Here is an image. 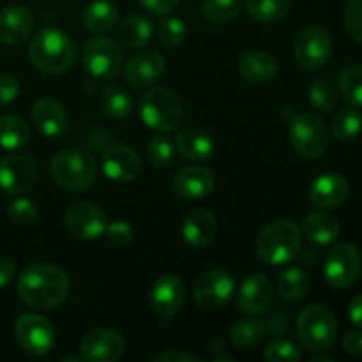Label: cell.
I'll use <instances>...</instances> for the list:
<instances>
[{"label": "cell", "mask_w": 362, "mask_h": 362, "mask_svg": "<svg viewBox=\"0 0 362 362\" xmlns=\"http://www.w3.org/2000/svg\"><path fill=\"white\" fill-rule=\"evenodd\" d=\"M18 296L35 310H53L69 293V276L53 264H32L18 278Z\"/></svg>", "instance_id": "1"}, {"label": "cell", "mask_w": 362, "mask_h": 362, "mask_svg": "<svg viewBox=\"0 0 362 362\" xmlns=\"http://www.w3.org/2000/svg\"><path fill=\"white\" fill-rule=\"evenodd\" d=\"M28 57L35 69L45 74H64L74 66L78 48L73 39L60 28L46 27L34 35Z\"/></svg>", "instance_id": "2"}, {"label": "cell", "mask_w": 362, "mask_h": 362, "mask_svg": "<svg viewBox=\"0 0 362 362\" xmlns=\"http://www.w3.org/2000/svg\"><path fill=\"white\" fill-rule=\"evenodd\" d=\"M303 233L290 219H274L260 230L257 237V253L269 265L290 264L299 255Z\"/></svg>", "instance_id": "3"}, {"label": "cell", "mask_w": 362, "mask_h": 362, "mask_svg": "<svg viewBox=\"0 0 362 362\" xmlns=\"http://www.w3.org/2000/svg\"><path fill=\"white\" fill-rule=\"evenodd\" d=\"M49 173L60 187L67 191H85L95 182L98 165L87 151L66 148L49 161Z\"/></svg>", "instance_id": "4"}, {"label": "cell", "mask_w": 362, "mask_h": 362, "mask_svg": "<svg viewBox=\"0 0 362 362\" xmlns=\"http://www.w3.org/2000/svg\"><path fill=\"white\" fill-rule=\"evenodd\" d=\"M138 113L145 126L161 133L175 131L184 117L179 95L166 87H156L145 92L138 101Z\"/></svg>", "instance_id": "5"}, {"label": "cell", "mask_w": 362, "mask_h": 362, "mask_svg": "<svg viewBox=\"0 0 362 362\" xmlns=\"http://www.w3.org/2000/svg\"><path fill=\"white\" fill-rule=\"evenodd\" d=\"M338 334V320L324 304H311L300 311L297 318V336L300 345L311 352H322L334 343Z\"/></svg>", "instance_id": "6"}, {"label": "cell", "mask_w": 362, "mask_h": 362, "mask_svg": "<svg viewBox=\"0 0 362 362\" xmlns=\"http://www.w3.org/2000/svg\"><path fill=\"white\" fill-rule=\"evenodd\" d=\"M85 71L98 80H112L122 69L124 53L117 41L110 37H92L81 49Z\"/></svg>", "instance_id": "7"}, {"label": "cell", "mask_w": 362, "mask_h": 362, "mask_svg": "<svg viewBox=\"0 0 362 362\" xmlns=\"http://www.w3.org/2000/svg\"><path fill=\"white\" fill-rule=\"evenodd\" d=\"M290 141L303 158H322L329 145L327 126L313 113H299L290 122Z\"/></svg>", "instance_id": "8"}, {"label": "cell", "mask_w": 362, "mask_h": 362, "mask_svg": "<svg viewBox=\"0 0 362 362\" xmlns=\"http://www.w3.org/2000/svg\"><path fill=\"white\" fill-rule=\"evenodd\" d=\"M14 336L21 349L35 357L46 356L55 345L53 325L37 313H23L14 324Z\"/></svg>", "instance_id": "9"}, {"label": "cell", "mask_w": 362, "mask_h": 362, "mask_svg": "<svg viewBox=\"0 0 362 362\" xmlns=\"http://www.w3.org/2000/svg\"><path fill=\"white\" fill-rule=\"evenodd\" d=\"M332 53V39L327 30L320 27H306L293 42L296 62L306 71L322 69Z\"/></svg>", "instance_id": "10"}, {"label": "cell", "mask_w": 362, "mask_h": 362, "mask_svg": "<svg viewBox=\"0 0 362 362\" xmlns=\"http://www.w3.org/2000/svg\"><path fill=\"white\" fill-rule=\"evenodd\" d=\"M362 267L361 253L354 244L343 243L332 247L324 262V276L334 288H346L359 278Z\"/></svg>", "instance_id": "11"}, {"label": "cell", "mask_w": 362, "mask_h": 362, "mask_svg": "<svg viewBox=\"0 0 362 362\" xmlns=\"http://www.w3.org/2000/svg\"><path fill=\"white\" fill-rule=\"evenodd\" d=\"M235 292V279L223 269H212L197 278L193 286L194 300L205 310H219L226 306Z\"/></svg>", "instance_id": "12"}, {"label": "cell", "mask_w": 362, "mask_h": 362, "mask_svg": "<svg viewBox=\"0 0 362 362\" xmlns=\"http://www.w3.org/2000/svg\"><path fill=\"white\" fill-rule=\"evenodd\" d=\"M37 179V166L27 154L6 156L0 159V191L6 194H23L32 189Z\"/></svg>", "instance_id": "13"}, {"label": "cell", "mask_w": 362, "mask_h": 362, "mask_svg": "<svg viewBox=\"0 0 362 362\" xmlns=\"http://www.w3.org/2000/svg\"><path fill=\"white\" fill-rule=\"evenodd\" d=\"M66 226L76 239L94 240L105 235L108 218L99 205L90 202H76L67 209Z\"/></svg>", "instance_id": "14"}, {"label": "cell", "mask_w": 362, "mask_h": 362, "mask_svg": "<svg viewBox=\"0 0 362 362\" xmlns=\"http://www.w3.org/2000/svg\"><path fill=\"white\" fill-rule=\"evenodd\" d=\"M126 343L112 329H92L81 339V356L90 362H115L124 356Z\"/></svg>", "instance_id": "15"}, {"label": "cell", "mask_w": 362, "mask_h": 362, "mask_svg": "<svg viewBox=\"0 0 362 362\" xmlns=\"http://www.w3.org/2000/svg\"><path fill=\"white\" fill-rule=\"evenodd\" d=\"M186 300V286L180 281V278L173 274H165L156 279L151 290V304L152 310L163 318L170 320L175 317L184 306Z\"/></svg>", "instance_id": "16"}, {"label": "cell", "mask_w": 362, "mask_h": 362, "mask_svg": "<svg viewBox=\"0 0 362 362\" xmlns=\"http://www.w3.org/2000/svg\"><path fill=\"white\" fill-rule=\"evenodd\" d=\"M103 172L113 182H131L141 172V159L134 148L127 145H113L103 152Z\"/></svg>", "instance_id": "17"}, {"label": "cell", "mask_w": 362, "mask_h": 362, "mask_svg": "<svg viewBox=\"0 0 362 362\" xmlns=\"http://www.w3.org/2000/svg\"><path fill=\"white\" fill-rule=\"evenodd\" d=\"M165 66V57L161 53L154 52V49H144L131 57L124 74L131 87L148 88L163 76Z\"/></svg>", "instance_id": "18"}, {"label": "cell", "mask_w": 362, "mask_h": 362, "mask_svg": "<svg viewBox=\"0 0 362 362\" xmlns=\"http://www.w3.org/2000/svg\"><path fill=\"white\" fill-rule=\"evenodd\" d=\"M274 288L267 276L251 274L240 285L237 293V308L244 315H260L271 306Z\"/></svg>", "instance_id": "19"}, {"label": "cell", "mask_w": 362, "mask_h": 362, "mask_svg": "<svg viewBox=\"0 0 362 362\" xmlns=\"http://www.w3.org/2000/svg\"><path fill=\"white\" fill-rule=\"evenodd\" d=\"M34 14L28 7L13 4L0 11V42L4 45H21L34 28Z\"/></svg>", "instance_id": "20"}, {"label": "cell", "mask_w": 362, "mask_h": 362, "mask_svg": "<svg viewBox=\"0 0 362 362\" xmlns=\"http://www.w3.org/2000/svg\"><path fill=\"white\" fill-rule=\"evenodd\" d=\"M214 173L205 166H186L173 177V191L189 200L209 197L214 189Z\"/></svg>", "instance_id": "21"}, {"label": "cell", "mask_w": 362, "mask_h": 362, "mask_svg": "<svg viewBox=\"0 0 362 362\" xmlns=\"http://www.w3.org/2000/svg\"><path fill=\"white\" fill-rule=\"evenodd\" d=\"M349 182L339 173H324L310 187V200L315 207L334 209L349 197Z\"/></svg>", "instance_id": "22"}, {"label": "cell", "mask_w": 362, "mask_h": 362, "mask_svg": "<svg viewBox=\"0 0 362 362\" xmlns=\"http://www.w3.org/2000/svg\"><path fill=\"white\" fill-rule=\"evenodd\" d=\"M32 120L39 133L46 138H59L67 129V113L53 99H39L32 108Z\"/></svg>", "instance_id": "23"}, {"label": "cell", "mask_w": 362, "mask_h": 362, "mask_svg": "<svg viewBox=\"0 0 362 362\" xmlns=\"http://www.w3.org/2000/svg\"><path fill=\"white\" fill-rule=\"evenodd\" d=\"M218 230V223L212 212L205 209H194L187 212L182 221V237L189 246L204 247L212 243Z\"/></svg>", "instance_id": "24"}, {"label": "cell", "mask_w": 362, "mask_h": 362, "mask_svg": "<svg viewBox=\"0 0 362 362\" xmlns=\"http://www.w3.org/2000/svg\"><path fill=\"white\" fill-rule=\"evenodd\" d=\"M239 73L247 83L267 85L276 78L278 66L269 53L262 52V49H251L240 57Z\"/></svg>", "instance_id": "25"}, {"label": "cell", "mask_w": 362, "mask_h": 362, "mask_svg": "<svg viewBox=\"0 0 362 362\" xmlns=\"http://www.w3.org/2000/svg\"><path fill=\"white\" fill-rule=\"evenodd\" d=\"M177 151L191 161H207L214 154V141L205 131L186 127L177 136Z\"/></svg>", "instance_id": "26"}, {"label": "cell", "mask_w": 362, "mask_h": 362, "mask_svg": "<svg viewBox=\"0 0 362 362\" xmlns=\"http://www.w3.org/2000/svg\"><path fill=\"white\" fill-rule=\"evenodd\" d=\"M339 223L325 212H313L303 223V235L317 246H329L339 237Z\"/></svg>", "instance_id": "27"}, {"label": "cell", "mask_w": 362, "mask_h": 362, "mask_svg": "<svg viewBox=\"0 0 362 362\" xmlns=\"http://www.w3.org/2000/svg\"><path fill=\"white\" fill-rule=\"evenodd\" d=\"M85 28L92 34H106L115 27L119 20V9L112 0H94L83 11Z\"/></svg>", "instance_id": "28"}, {"label": "cell", "mask_w": 362, "mask_h": 362, "mask_svg": "<svg viewBox=\"0 0 362 362\" xmlns=\"http://www.w3.org/2000/svg\"><path fill=\"white\" fill-rule=\"evenodd\" d=\"M154 25L144 14H131L119 25V39L127 48H141L151 41Z\"/></svg>", "instance_id": "29"}, {"label": "cell", "mask_w": 362, "mask_h": 362, "mask_svg": "<svg viewBox=\"0 0 362 362\" xmlns=\"http://www.w3.org/2000/svg\"><path fill=\"white\" fill-rule=\"evenodd\" d=\"M30 141V127L16 115L0 117V147L6 151H20Z\"/></svg>", "instance_id": "30"}, {"label": "cell", "mask_w": 362, "mask_h": 362, "mask_svg": "<svg viewBox=\"0 0 362 362\" xmlns=\"http://www.w3.org/2000/svg\"><path fill=\"white\" fill-rule=\"evenodd\" d=\"M292 0H246V11L258 23H278L288 14Z\"/></svg>", "instance_id": "31"}, {"label": "cell", "mask_w": 362, "mask_h": 362, "mask_svg": "<svg viewBox=\"0 0 362 362\" xmlns=\"http://www.w3.org/2000/svg\"><path fill=\"white\" fill-rule=\"evenodd\" d=\"M101 108L110 119L126 120L133 113V99L119 85H110L101 94Z\"/></svg>", "instance_id": "32"}, {"label": "cell", "mask_w": 362, "mask_h": 362, "mask_svg": "<svg viewBox=\"0 0 362 362\" xmlns=\"http://www.w3.org/2000/svg\"><path fill=\"white\" fill-rule=\"evenodd\" d=\"M276 286H278V292L283 299L296 300L308 293V290H310V278H308V274L303 269L290 267L279 274Z\"/></svg>", "instance_id": "33"}, {"label": "cell", "mask_w": 362, "mask_h": 362, "mask_svg": "<svg viewBox=\"0 0 362 362\" xmlns=\"http://www.w3.org/2000/svg\"><path fill=\"white\" fill-rule=\"evenodd\" d=\"M338 92L354 108H362V66H349L339 73Z\"/></svg>", "instance_id": "34"}, {"label": "cell", "mask_w": 362, "mask_h": 362, "mask_svg": "<svg viewBox=\"0 0 362 362\" xmlns=\"http://www.w3.org/2000/svg\"><path fill=\"white\" fill-rule=\"evenodd\" d=\"M362 129V113L357 108L339 110L331 122V133L338 140H354Z\"/></svg>", "instance_id": "35"}, {"label": "cell", "mask_w": 362, "mask_h": 362, "mask_svg": "<svg viewBox=\"0 0 362 362\" xmlns=\"http://www.w3.org/2000/svg\"><path fill=\"white\" fill-rule=\"evenodd\" d=\"M265 336V324L255 318H244L230 329V339L239 349H247L260 341Z\"/></svg>", "instance_id": "36"}, {"label": "cell", "mask_w": 362, "mask_h": 362, "mask_svg": "<svg viewBox=\"0 0 362 362\" xmlns=\"http://www.w3.org/2000/svg\"><path fill=\"white\" fill-rule=\"evenodd\" d=\"M202 13L205 20L216 25H225L235 20L240 13V0H204Z\"/></svg>", "instance_id": "37"}, {"label": "cell", "mask_w": 362, "mask_h": 362, "mask_svg": "<svg viewBox=\"0 0 362 362\" xmlns=\"http://www.w3.org/2000/svg\"><path fill=\"white\" fill-rule=\"evenodd\" d=\"M308 95H310L311 105L320 112H331L338 103V90L325 78H313L308 88Z\"/></svg>", "instance_id": "38"}, {"label": "cell", "mask_w": 362, "mask_h": 362, "mask_svg": "<svg viewBox=\"0 0 362 362\" xmlns=\"http://www.w3.org/2000/svg\"><path fill=\"white\" fill-rule=\"evenodd\" d=\"M175 158V145L165 134H158L148 144V159L156 168H168Z\"/></svg>", "instance_id": "39"}, {"label": "cell", "mask_w": 362, "mask_h": 362, "mask_svg": "<svg viewBox=\"0 0 362 362\" xmlns=\"http://www.w3.org/2000/svg\"><path fill=\"white\" fill-rule=\"evenodd\" d=\"M158 35L161 39L163 45L166 46H180L187 37V27L180 18L168 16L165 20L159 21L158 25Z\"/></svg>", "instance_id": "40"}, {"label": "cell", "mask_w": 362, "mask_h": 362, "mask_svg": "<svg viewBox=\"0 0 362 362\" xmlns=\"http://www.w3.org/2000/svg\"><path fill=\"white\" fill-rule=\"evenodd\" d=\"M303 357L299 346L288 339H276L265 349L264 359L269 362H297Z\"/></svg>", "instance_id": "41"}, {"label": "cell", "mask_w": 362, "mask_h": 362, "mask_svg": "<svg viewBox=\"0 0 362 362\" xmlns=\"http://www.w3.org/2000/svg\"><path fill=\"white\" fill-rule=\"evenodd\" d=\"M7 214L16 225L30 226L37 221L39 211L34 202L28 200V198H16L7 205Z\"/></svg>", "instance_id": "42"}, {"label": "cell", "mask_w": 362, "mask_h": 362, "mask_svg": "<svg viewBox=\"0 0 362 362\" xmlns=\"http://www.w3.org/2000/svg\"><path fill=\"white\" fill-rule=\"evenodd\" d=\"M345 27L350 37L362 45V0H349L345 9Z\"/></svg>", "instance_id": "43"}, {"label": "cell", "mask_w": 362, "mask_h": 362, "mask_svg": "<svg viewBox=\"0 0 362 362\" xmlns=\"http://www.w3.org/2000/svg\"><path fill=\"white\" fill-rule=\"evenodd\" d=\"M105 233H106V237H108L110 243L117 247L127 246V244H129L134 237L133 226H131L127 221H120V219L119 221L108 223Z\"/></svg>", "instance_id": "44"}, {"label": "cell", "mask_w": 362, "mask_h": 362, "mask_svg": "<svg viewBox=\"0 0 362 362\" xmlns=\"http://www.w3.org/2000/svg\"><path fill=\"white\" fill-rule=\"evenodd\" d=\"M20 94V83L13 74L0 73V105H9Z\"/></svg>", "instance_id": "45"}, {"label": "cell", "mask_w": 362, "mask_h": 362, "mask_svg": "<svg viewBox=\"0 0 362 362\" xmlns=\"http://www.w3.org/2000/svg\"><path fill=\"white\" fill-rule=\"evenodd\" d=\"M138 2H140V6L144 7L147 13L161 16V14H166L170 13V11L175 9V7L179 6L180 0H138Z\"/></svg>", "instance_id": "46"}, {"label": "cell", "mask_w": 362, "mask_h": 362, "mask_svg": "<svg viewBox=\"0 0 362 362\" xmlns=\"http://www.w3.org/2000/svg\"><path fill=\"white\" fill-rule=\"evenodd\" d=\"M343 350L350 356H361L362 354V332L350 331L343 336Z\"/></svg>", "instance_id": "47"}, {"label": "cell", "mask_w": 362, "mask_h": 362, "mask_svg": "<svg viewBox=\"0 0 362 362\" xmlns=\"http://www.w3.org/2000/svg\"><path fill=\"white\" fill-rule=\"evenodd\" d=\"M156 361L158 362H197L198 359L194 356H189V354L182 352V350L172 349L159 354V356L156 357Z\"/></svg>", "instance_id": "48"}, {"label": "cell", "mask_w": 362, "mask_h": 362, "mask_svg": "<svg viewBox=\"0 0 362 362\" xmlns=\"http://www.w3.org/2000/svg\"><path fill=\"white\" fill-rule=\"evenodd\" d=\"M349 318L357 329H362V296L354 297L349 304Z\"/></svg>", "instance_id": "49"}, {"label": "cell", "mask_w": 362, "mask_h": 362, "mask_svg": "<svg viewBox=\"0 0 362 362\" xmlns=\"http://www.w3.org/2000/svg\"><path fill=\"white\" fill-rule=\"evenodd\" d=\"M14 278V265L7 258L0 257V288L9 285Z\"/></svg>", "instance_id": "50"}, {"label": "cell", "mask_w": 362, "mask_h": 362, "mask_svg": "<svg viewBox=\"0 0 362 362\" xmlns=\"http://www.w3.org/2000/svg\"><path fill=\"white\" fill-rule=\"evenodd\" d=\"M334 359L332 357H327V356H318V357H313L311 362H332Z\"/></svg>", "instance_id": "51"}]
</instances>
